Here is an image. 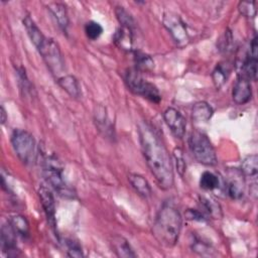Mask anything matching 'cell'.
Wrapping results in <instances>:
<instances>
[{
    "mask_svg": "<svg viewBox=\"0 0 258 258\" xmlns=\"http://www.w3.org/2000/svg\"><path fill=\"white\" fill-rule=\"evenodd\" d=\"M42 172L46 181L61 196H73L63 178V167L54 155H44L42 158Z\"/></svg>",
    "mask_w": 258,
    "mask_h": 258,
    "instance_id": "5b68a950",
    "label": "cell"
},
{
    "mask_svg": "<svg viewBox=\"0 0 258 258\" xmlns=\"http://www.w3.org/2000/svg\"><path fill=\"white\" fill-rule=\"evenodd\" d=\"M134 61L135 69L140 73L149 72L154 68V61L150 55L141 51H134Z\"/></svg>",
    "mask_w": 258,
    "mask_h": 258,
    "instance_id": "d4e9b609",
    "label": "cell"
},
{
    "mask_svg": "<svg viewBox=\"0 0 258 258\" xmlns=\"http://www.w3.org/2000/svg\"><path fill=\"white\" fill-rule=\"evenodd\" d=\"M191 248L195 252L201 255H206V254L211 255V249H212L211 246L201 239H195V241L192 242Z\"/></svg>",
    "mask_w": 258,
    "mask_h": 258,
    "instance_id": "d6a6232c",
    "label": "cell"
},
{
    "mask_svg": "<svg viewBox=\"0 0 258 258\" xmlns=\"http://www.w3.org/2000/svg\"><path fill=\"white\" fill-rule=\"evenodd\" d=\"M115 13H116L117 19L120 23V26H125V27L135 29V26H136L135 21H134L133 17L129 14V12L124 9V7L117 6L115 9Z\"/></svg>",
    "mask_w": 258,
    "mask_h": 258,
    "instance_id": "4316f807",
    "label": "cell"
},
{
    "mask_svg": "<svg viewBox=\"0 0 258 258\" xmlns=\"http://www.w3.org/2000/svg\"><path fill=\"white\" fill-rule=\"evenodd\" d=\"M128 179L129 182L131 184V186L135 189V191L143 197V198H149L151 196V186L149 184V182L145 179L144 176H142L141 174L138 173H129L128 175Z\"/></svg>",
    "mask_w": 258,
    "mask_h": 258,
    "instance_id": "d6986e66",
    "label": "cell"
},
{
    "mask_svg": "<svg viewBox=\"0 0 258 258\" xmlns=\"http://www.w3.org/2000/svg\"><path fill=\"white\" fill-rule=\"evenodd\" d=\"M163 24L178 45H184L188 41V34L184 22L178 15L168 13L163 17Z\"/></svg>",
    "mask_w": 258,
    "mask_h": 258,
    "instance_id": "ba28073f",
    "label": "cell"
},
{
    "mask_svg": "<svg viewBox=\"0 0 258 258\" xmlns=\"http://www.w3.org/2000/svg\"><path fill=\"white\" fill-rule=\"evenodd\" d=\"M163 119L171 133L176 138L181 139L184 136L186 121L179 111L172 107H169L163 112Z\"/></svg>",
    "mask_w": 258,
    "mask_h": 258,
    "instance_id": "9c48e42d",
    "label": "cell"
},
{
    "mask_svg": "<svg viewBox=\"0 0 258 258\" xmlns=\"http://www.w3.org/2000/svg\"><path fill=\"white\" fill-rule=\"evenodd\" d=\"M6 119H7V117H6V112H5L4 108L1 107V123L4 124V123L6 122Z\"/></svg>",
    "mask_w": 258,
    "mask_h": 258,
    "instance_id": "e575fe53",
    "label": "cell"
},
{
    "mask_svg": "<svg viewBox=\"0 0 258 258\" xmlns=\"http://www.w3.org/2000/svg\"><path fill=\"white\" fill-rule=\"evenodd\" d=\"M23 25L27 31V34L31 40V42L34 44L36 48H38L43 41L45 40V36L43 35L42 31L38 28L36 23L33 21V19L30 16H25L23 19Z\"/></svg>",
    "mask_w": 258,
    "mask_h": 258,
    "instance_id": "e0dca14e",
    "label": "cell"
},
{
    "mask_svg": "<svg viewBox=\"0 0 258 258\" xmlns=\"http://www.w3.org/2000/svg\"><path fill=\"white\" fill-rule=\"evenodd\" d=\"M47 68L54 76H59L64 71V59L57 43L51 38H45L37 48Z\"/></svg>",
    "mask_w": 258,
    "mask_h": 258,
    "instance_id": "52a82bcc",
    "label": "cell"
},
{
    "mask_svg": "<svg viewBox=\"0 0 258 258\" xmlns=\"http://www.w3.org/2000/svg\"><path fill=\"white\" fill-rule=\"evenodd\" d=\"M187 217L190 220H198V221H203L204 220V216L196 210H188L187 211Z\"/></svg>",
    "mask_w": 258,
    "mask_h": 258,
    "instance_id": "836d02e7",
    "label": "cell"
},
{
    "mask_svg": "<svg viewBox=\"0 0 258 258\" xmlns=\"http://www.w3.org/2000/svg\"><path fill=\"white\" fill-rule=\"evenodd\" d=\"M114 41L121 49L131 51L134 43V29L120 26L114 35Z\"/></svg>",
    "mask_w": 258,
    "mask_h": 258,
    "instance_id": "9a60e30c",
    "label": "cell"
},
{
    "mask_svg": "<svg viewBox=\"0 0 258 258\" xmlns=\"http://www.w3.org/2000/svg\"><path fill=\"white\" fill-rule=\"evenodd\" d=\"M85 33L91 40H96L103 33V27L99 22L91 20L85 24Z\"/></svg>",
    "mask_w": 258,
    "mask_h": 258,
    "instance_id": "83f0119b",
    "label": "cell"
},
{
    "mask_svg": "<svg viewBox=\"0 0 258 258\" xmlns=\"http://www.w3.org/2000/svg\"><path fill=\"white\" fill-rule=\"evenodd\" d=\"M230 74V68L228 63L219 62L212 74L213 82L217 89H220L226 82Z\"/></svg>",
    "mask_w": 258,
    "mask_h": 258,
    "instance_id": "cb8c5ba5",
    "label": "cell"
},
{
    "mask_svg": "<svg viewBox=\"0 0 258 258\" xmlns=\"http://www.w3.org/2000/svg\"><path fill=\"white\" fill-rule=\"evenodd\" d=\"M188 146L198 162L208 166L218 163L215 148L205 133L199 130L192 131L188 138Z\"/></svg>",
    "mask_w": 258,
    "mask_h": 258,
    "instance_id": "3957f363",
    "label": "cell"
},
{
    "mask_svg": "<svg viewBox=\"0 0 258 258\" xmlns=\"http://www.w3.org/2000/svg\"><path fill=\"white\" fill-rule=\"evenodd\" d=\"M252 97V88L250 81L238 77V80L236 81L234 87H233V92H232V98L233 101L238 104V105H244L250 101Z\"/></svg>",
    "mask_w": 258,
    "mask_h": 258,
    "instance_id": "7c38bea8",
    "label": "cell"
},
{
    "mask_svg": "<svg viewBox=\"0 0 258 258\" xmlns=\"http://www.w3.org/2000/svg\"><path fill=\"white\" fill-rule=\"evenodd\" d=\"M9 224L17 236L21 237L22 239H27L29 237V224L24 216H12L9 220Z\"/></svg>",
    "mask_w": 258,
    "mask_h": 258,
    "instance_id": "7402d4cb",
    "label": "cell"
},
{
    "mask_svg": "<svg viewBox=\"0 0 258 258\" xmlns=\"http://www.w3.org/2000/svg\"><path fill=\"white\" fill-rule=\"evenodd\" d=\"M201 203H202L204 209L210 214V216L215 217V218L221 217V208L216 203V201L203 197V198H201Z\"/></svg>",
    "mask_w": 258,
    "mask_h": 258,
    "instance_id": "f1b7e54d",
    "label": "cell"
},
{
    "mask_svg": "<svg viewBox=\"0 0 258 258\" xmlns=\"http://www.w3.org/2000/svg\"><path fill=\"white\" fill-rule=\"evenodd\" d=\"M48 10L50 11L51 15L54 17L55 21L57 22L58 26L61 28L62 31L67 32L69 27V15L66 6L62 3H49L47 5Z\"/></svg>",
    "mask_w": 258,
    "mask_h": 258,
    "instance_id": "ac0fdd59",
    "label": "cell"
},
{
    "mask_svg": "<svg viewBox=\"0 0 258 258\" xmlns=\"http://www.w3.org/2000/svg\"><path fill=\"white\" fill-rule=\"evenodd\" d=\"M67 252L70 257H83L84 253L82 250V246L80 243L74 239H67L66 240Z\"/></svg>",
    "mask_w": 258,
    "mask_h": 258,
    "instance_id": "4dcf8cb0",
    "label": "cell"
},
{
    "mask_svg": "<svg viewBox=\"0 0 258 258\" xmlns=\"http://www.w3.org/2000/svg\"><path fill=\"white\" fill-rule=\"evenodd\" d=\"M214 110L213 108L204 101L198 102L192 106L191 110V118L195 122L202 123V122H208L212 116H213Z\"/></svg>",
    "mask_w": 258,
    "mask_h": 258,
    "instance_id": "44dd1931",
    "label": "cell"
},
{
    "mask_svg": "<svg viewBox=\"0 0 258 258\" xmlns=\"http://www.w3.org/2000/svg\"><path fill=\"white\" fill-rule=\"evenodd\" d=\"M11 144L21 162L29 165L35 161V140L28 131L15 129L11 134Z\"/></svg>",
    "mask_w": 258,
    "mask_h": 258,
    "instance_id": "8992f818",
    "label": "cell"
},
{
    "mask_svg": "<svg viewBox=\"0 0 258 258\" xmlns=\"http://www.w3.org/2000/svg\"><path fill=\"white\" fill-rule=\"evenodd\" d=\"M138 131L142 153L150 172L161 188H171L174 174L171 158L165 145L151 125L142 123Z\"/></svg>",
    "mask_w": 258,
    "mask_h": 258,
    "instance_id": "6da1fadb",
    "label": "cell"
},
{
    "mask_svg": "<svg viewBox=\"0 0 258 258\" xmlns=\"http://www.w3.org/2000/svg\"><path fill=\"white\" fill-rule=\"evenodd\" d=\"M38 196L40 199V203L42 205L46 220L53 230L56 233V220H55V204L53 195L48 187L45 185H40L38 188Z\"/></svg>",
    "mask_w": 258,
    "mask_h": 258,
    "instance_id": "30bf717a",
    "label": "cell"
},
{
    "mask_svg": "<svg viewBox=\"0 0 258 258\" xmlns=\"http://www.w3.org/2000/svg\"><path fill=\"white\" fill-rule=\"evenodd\" d=\"M240 170L244 176L255 179L258 174V156L256 154L246 156L241 163Z\"/></svg>",
    "mask_w": 258,
    "mask_h": 258,
    "instance_id": "603a6c76",
    "label": "cell"
},
{
    "mask_svg": "<svg viewBox=\"0 0 258 258\" xmlns=\"http://www.w3.org/2000/svg\"><path fill=\"white\" fill-rule=\"evenodd\" d=\"M57 84L63 89L71 97L78 99L81 97V88L76 77L72 75L61 76L57 79Z\"/></svg>",
    "mask_w": 258,
    "mask_h": 258,
    "instance_id": "ffe728a7",
    "label": "cell"
},
{
    "mask_svg": "<svg viewBox=\"0 0 258 258\" xmlns=\"http://www.w3.org/2000/svg\"><path fill=\"white\" fill-rule=\"evenodd\" d=\"M94 120L96 126L100 132L104 134L106 137L113 136V128L110 119L108 118L106 108L102 105H98L95 107L94 111Z\"/></svg>",
    "mask_w": 258,
    "mask_h": 258,
    "instance_id": "5bb4252c",
    "label": "cell"
},
{
    "mask_svg": "<svg viewBox=\"0 0 258 258\" xmlns=\"http://www.w3.org/2000/svg\"><path fill=\"white\" fill-rule=\"evenodd\" d=\"M124 80L128 89L133 94L141 96L152 103L157 104L161 101V95L157 87L146 81L136 69H128L124 75Z\"/></svg>",
    "mask_w": 258,
    "mask_h": 258,
    "instance_id": "277c9868",
    "label": "cell"
},
{
    "mask_svg": "<svg viewBox=\"0 0 258 258\" xmlns=\"http://www.w3.org/2000/svg\"><path fill=\"white\" fill-rule=\"evenodd\" d=\"M173 156H174L177 171H178L180 176H183V174L185 172V169H186V164H185V161H184L181 150L179 148H175L174 151H173Z\"/></svg>",
    "mask_w": 258,
    "mask_h": 258,
    "instance_id": "1f68e13d",
    "label": "cell"
},
{
    "mask_svg": "<svg viewBox=\"0 0 258 258\" xmlns=\"http://www.w3.org/2000/svg\"><path fill=\"white\" fill-rule=\"evenodd\" d=\"M182 226V218L179 211L172 205L164 204L156 215L152 232L156 240L166 246L176 244Z\"/></svg>",
    "mask_w": 258,
    "mask_h": 258,
    "instance_id": "7a4b0ae2",
    "label": "cell"
},
{
    "mask_svg": "<svg viewBox=\"0 0 258 258\" xmlns=\"http://www.w3.org/2000/svg\"><path fill=\"white\" fill-rule=\"evenodd\" d=\"M241 170H233L230 172L229 179L225 185L228 196L233 200H239L244 195V179Z\"/></svg>",
    "mask_w": 258,
    "mask_h": 258,
    "instance_id": "4fadbf2b",
    "label": "cell"
},
{
    "mask_svg": "<svg viewBox=\"0 0 258 258\" xmlns=\"http://www.w3.org/2000/svg\"><path fill=\"white\" fill-rule=\"evenodd\" d=\"M200 186L205 190H214L220 186L218 175L211 171H204L200 178Z\"/></svg>",
    "mask_w": 258,
    "mask_h": 258,
    "instance_id": "484cf974",
    "label": "cell"
},
{
    "mask_svg": "<svg viewBox=\"0 0 258 258\" xmlns=\"http://www.w3.org/2000/svg\"><path fill=\"white\" fill-rule=\"evenodd\" d=\"M111 245L118 257L122 258H131L136 257V254L134 253L132 247L130 246L127 239L120 235H115L111 239Z\"/></svg>",
    "mask_w": 258,
    "mask_h": 258,
    "instance_id": "2e32d148",
    "label": "cell"
},
{
    "mask_svg": "<svg viewBox=\"0 0 258 258\" xmlns=\"http://www.w3.org/2000/svg\"><path fill=\"white\" fill-rule=\"evenodd\" d=\"M238 9L247 18H254L256 16V3L254 1H242L239 3Z\"/></svg>",
    "mask_w": 258,
    "mask_h": 258,
    "instance_id": "f546056e",
    "label": "cell"
},
{
    "mask_svg": "<svg viewBox=\"0 0 258 258\" xmlns=\"http://www.w3.org/2000/svg\"><path fill=\"white\" fill-rule=\"evenodd\" d=\"M16 236L9 222L3 225L1 229V247L3 253H6L8 257H16L19 255V249L16 246Z\"/></svg>",
    "mask_w": 258,
    "mask_h": 258,
    "instance_id": "8fae6325",
    "label": "cell"
}]
</instances>
